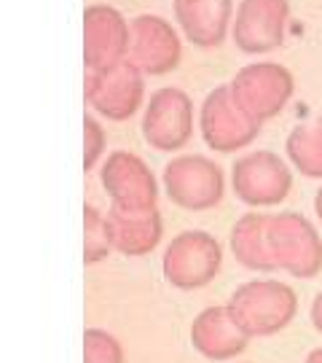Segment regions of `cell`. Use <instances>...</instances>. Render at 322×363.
Masks as SVG:
<instances>
[{
  "label": "cell",
  "instance_id": "6da1fadb",
  "mask_svg": "<svg viewBox=\"0 0 322 363\" xmlns=\"http://www.w3.org/2000/svg\"><path fill=\"white\" fill-rule=\"evenodd\" d=\"M229 310L250 339L274 337L296 320L298 296L282 280H247L229 298Z\"/></svg>",
  "mask_w": 322,
  "mask_h": 363
},
{
  "label": "cell",
  "instance_id": "7a4b0ae2",
  "mask_svg": "<svg viewBox=\"0 0 322 363\" xmlns=\"http://www.w3.org/2000/svg\"><path fill=\"white\" fill-rule=\"evenodd\" d=\"M161 183H164L169 202L188 213L218 208L226 194L223 167L202 154L175 156L172 162H167Z\"/></svg>",
  "mask_w": 322,
  "mask_h": 363
},
{
  "label": "cell",
  "instance_id": "3957f363",
  "mask_svg": "<svg viewBox=\"0 0 322 363\" xmlns=\"http://www.w3.org/2000/svg\"><path fill=\"white\" fill-rule=\"evenodd\" d=\"M269 247L277 269L298 280H311L322 272V237L301 213H274L269 220Z\"/></svg>",
  "mask_w": 322,
  "mask_h": 363
},
{
  "label": "cell",
  "instance_id": "277c9868",
  "mask_svg": "<svg viewBox=\"0 0 322 363\" xmlns=\"http://www.w3.org/2000/svg\"><path fill=\"white\" fill-rule=\"evenodd\" d=\"M223 267V247L212 234L202 229H188L172 237L164 256L161 272L172 288L178 291H199L218 277Z\"/></svg>",
  "mask_w": 322,
  "mask_h": 363
},
{
  "label": "cell",
  "instance_id": "5b68a950",
  "mask_svg": "<svg viewBox=\"0 0 322 363\" xmlns=\"http://www.w3.org/2000/svg\"><path fill=\"white\" fill-rule=\"evenodd\" d=\"M229 86L236 105L258 124H263L282 113L296 91V81L293 73L280 62H253L242 67Z\"/></svg>",
  "mask_w": 322,
  "mask_h": 363
},
{
  "label": "cell",
  "instance_id": "8992f818",
  "mask_svg": "<svg viewBox=\"0 0 322 363\" xmlns=\"http://www.w3.org/2000/svg\"><path fill=\"white\" fill-rule=\"evenodd\" d=\"M84 94L94 113H100L108 121H127L142 108L145 73L127 57L103 70H89Z\"/></svg>",
  "mask_w": 322,
  "mask_h": 363
},
{
  "label": "cell",
  "instance_id": "52a82bcc",
  "mask_svg": "<svg viewBox=\"0 0 322 363\" xmlns=\"http://www.w3.org/2000/svg\"><path fill=\"white\" fill-rule=\"evenodd\" d=\"M231 189L250 208H271L287 199L293 172L274 151H250L234 162Z\"/></svg>",
  "mask_w": 322,
  "mask_h": 363
},
{
  "label": "cell",
  "instance_id": "ba28073f",
  "mask_svg": "<svg viewBox=\"0 0 322 363\" xmlns=\"http://www.w3.org/2000/svg\"><path fill=\"white\" fill-rule=\"evenodd\" d=\"M260 127L263 124H258L236 105L229 84L215 86L199 108V132L207 148L218 154H234L239 148H247L260 135Z\"/></svg>",
  "mask_w": 322,
  "mask_h": 363
},
{
  "label": "cell",
  "instance_id": "9c48e42d",
  "mask_svg": "<svg viewBox=\"0 0 322 363\" xmlns=\"http://www.w3.org/2000/svg\"><path fill=\"white\" fill-rule=\"evenodd\" d=\"M140 127L145 143L161 154L185 148L193 138L191 97L178 86H164V89L154 91L145 105Z\"/></svg>",
  "mask_w": 322,
  "mask_h": 363
},
{
  "label": "cell",
  "instance_id": "30bf717a",
  "mask_svg": "<svg viewBox=\"0 0 322 363\" xmlns=\"http://www.w3.org/2000/svg\"><path fill=\"white\" fill-rule=\"evenodd\" d=\"M100 183L110 196V208L154 210L159 202V183L151 167L132 151L108 154L100 169Z\"/></svg>",
  "mask_w": 322,
  "mask_h": 363
},
{
  "label": "cell",
  "instance_id": "8fae6325",
  "mask_svg": "<svg viewBox=\"0 0 322 363\" xmlns=\"http://www.w3.org/2000/svg\"><path fill=\"white\" fill-rule=\"evenodd\" d=\"M290 19L287 0H242L231 25V38L245 54H266L284 43Z\"/></svg>",
  "mask_w": 322,
  "mask_h": 363
},
{
  "label": "cell",
  "instance_id": "7c38bea8",
  "mask_svg": "<svg viewBox=\"0 0 322 363\" xmlns=\"http://www.w3.org/2000/svg\"><path fill=\"white\" fill-rule=\"evenodd\" d=\"M132 46V27L113 6L94 3L84 11V65L103 70L127 60Z\"/></svg>",
  "mask_w": 322,
  "mask_h": 363
},
{
  "label": "cell",
  "instance_id": "4fadbf2b",
  "mask_svg": "<svg viewBox=\"0 0 322 363\" xmlns=\"http://www.w3.org/2000/svg\"><path fill=\"white\" fill-rule=\"evenodd\" d=\"M183 43L180 35L167 19L156 13H142L132 22V46L129 60L145 76H164L180 65Z\"/></svg>",
  "mask_w": 322,
  "mask_h": 363
},
{
  "label": "cell",
  "instance_id": "5bb4252c",
  "mask_svg": "<svg viewBox=\"0 0 322 363\" xmlns=\"http://www.w3.org/2000/svg\"><path fill=\"white\" fill-rule=\"evenodd\" d=\"M191 345L207 361L229 363L247 350L250 337L245 334V328L236 323L229 304H215L193 318Z\"/></svg>",
  "mask_w": 322,
  "mask_h": 363
},
{
  "label": "cell",
  "instance_id": "9a60e30c",
  "mask_svg": "<svg viewBox=\"0 0 322 363\" xmlns=\"http://www.w3.org/2000/svg\"><path fill=\"white\" fill-rule=\"evenodd\" d=\"M175 19L185 40L199 49L220 46L234 25L231 0H175Z\"/></svg>",
  "mask_w": 322,
  "mask_h": 363
},
{
  "label": "cell",
  "instance_id": "2e32d148",
  "mask_svg": "<svg viewBox=\"0 0 322 363\" xmlns=\"http://www.w3.org/2000/svg\"><path fill=\"white\" fill-rule=\"evenodd\" d=\"M108 232L113 250L129 259L154 253L164 237V220L159 208L154 210H108Z\"/></svg>",
  "mask_w": 322,
  "mask_h": 363
},
{
  "label": "cell",
  "instance_id": "e0dca14e",
  "mask_svg": "<svg viewBox=\"0 0 322 363\" xmlns=\"http://www.w3.org/2000/svg\"><path fill=\"white\" fill-rule=\"evenodd\" d=\"M269 213H245L234 223L229 245L234 259L253 272H277L269 247Z\"/></svg>",
  "mask_w": 322,
  "mask_h": 363
},
{
  "label": "cell",
  "instance_id": "ac0fdd59",
  "mask_svg": "<svg viewBox=\"0 0 322 363\" xmlns=\"http://www.w3.org/2000/svg\"><path fill=\"white\" fill-rule=\"evenodd\" d=\"M284 151H287L290 164L301 175L322 178V116L293 127L284 140Z\"/></svg>",
  "mask_w": 322,
  "mask_h": 363
},
{
  "label": "cell",
  "instance_id": "d6986e66",
  "mask_svg": "<svg viewBox=\"0 0 322 363\" xmlns=\"http://www.w3.org/2000/svg\"><path fill=\"white\" fill-rule=\"evenodd\" d=\"M113 242L108 232V213L97 210L94 205L84 208V264L94 267L110 256Z\"/></svg>",
  "mask_w": 322,
  "mask_h": 363
},
{
  "label": "cell",
  "instance_id": "ffe728a7",
  "mask_svg": "<svg viewBox=\"0 0 322 363\" xmlns=\"http://www.w3.org/2000/svg\"><path fill=\"white\" fill-rule=\"evenodd\" d=\"M84 363H124V345L105 328L84 331Z\"/></svg>",
  "mask_w": 322,
  "mask_h": 363
},
{
  "label": "cell",
  "instance_id": "44dd1931",
  "mask_svg": "<svg viewBox=\"0 0 322 363\" xmlns=\"http://www.w3.org/2000/svg\"><path fill=\"white\" fill-rule=\"evenodd\" d=\"M105 154V130L94 116H84V169L97 167V162Z\"/></svg>",
  "mask_w": 322,
  "mask_h": 363
},
{
  "label": "cell",
  "instance_id": "7402d4cb",
  "mask_svg": "<svg viewBox=\"0 0 322 363\" xmlns=\"http://www.w3.org/2000/svg\"><path fill=\"white\" fill-rule=\"evenodd\" d=\"M309 318H311V325H314V331L322 334V291L314 296L311 301V310H309Z\"/></svg>",
  "mask_w": 322,
  "mask_h": 363
},
{
  "label": "cell",
  "instance_id": "603a6c76",
  "mask_svg": "<svg viewBox=\"0 0 322 363\" xmlns=\"http://www.w3.org/2000/svg\"><path fill=\"white\" fill-rule=\"evenodd\" d=\"M304 363H322V347H314V350L306 355V361Z\"/></svg>",
  "mask_w": 322,
  "mask_h": 363
},
{
  "label": "cell",
  "instance_id": "cb8c5ba5",
  "mask_svg": "<svg viewBox=\"0 0 322 363\" xmlns=\"http://www.w3.org/2000/svg\"><path fill=\"white\" fill-rule=\"evenodd\" d=\"M314 213H317V218L322 220V186H320V191H317V196H314Z\"/></svg>",
  "mask_w": 322,
  "mask_h": 363
}]
</instances>
